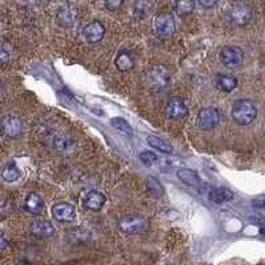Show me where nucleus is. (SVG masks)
Here are the masks:
<instances>
[{"label": "nucleus", "mask_w": 265, "mask_h": 265, "mask_svg": "<svg viewBox=\"0 0 265 265\" xmlns=\"http://www.w3.org/2000/svg\"><path fill=\"white\" fill-rule=\"evenodd\" d=\"M231 115L236 124L244 126V125H249L255 121L257 117V108L249 99H237L232 105Z\"/></svg>", "instance_id": "obj_1"}, {"label": "nucleus", "mask_w": 265, "mask_h": 265, "mask_svg": "<svg viewBox=\"0 0 265 265\" xmlns=\"http://www.w3.org/2000/svg\"><path fill=\"white\" fill-rule=\"evenodd\" d=\"M146 83L153 92L160 93L169 87L170 73L162 65H154L146 72Z\"/></svg>", "instance_id": "obj_2"}, {"label": "nucleus", "mask_w": 265, "mask_h": 265, "mask_svg": "<svg viewBox=\"0 0 265 265\" xmlns=\"http://www.w3.org/2000/svg\"><path fill=\"white\" fill-rule=\"evenodd\" d=\"M251 17H252V10L248 4L243 2L232 4L227 11L228 22L232 23L233 26H246Z\"/></svg>", "instance_id": "obj_3"}, {"label": "nucleus", "mask_w": 265, "mask_h": 265, "mask_svg": "<svg viewBox=\"0 0 265 265\" xmlns=\"http://www.w3.org/2000/svg\"><path fill=\"white\" fill-rule=\"evenodd\" d=\"M154 29L159 37L169 38L175 33V20L169 12L159 13L154 20Z\"/></svg>", "instance_id": "obj_4"}, {"label": "nucleus", "mask_w": 265, "mask_h": 265, "mask_svg": "<svg viewBox=\"0 0 265 265\" xmlns=\"http://www.w3.org/2000/svg\"><path fill=\"white\" fill-rule=\"evenodd\" d=\"M119 230L124 233L128 235H133V233L142 232L149 227V221L146 217L141 216V215H131V216L124 217L118 224Z\"/></svg>", "instance_id": "obj_5"}, {"label": "nucleus", "mask_w": 265, "mask_h": 265, "mask_svg": "<svg viewBox=\"0 0 265 265\" xmlns=\"http://www.w3.org/2000/svg\"><path fill=\"white\" fill-rule=\"evenodd\" d=\"M221 114L216 108H203L198 114V125L205 130H211L220 124Z\"/></svg>", "instance_id": "obj_6"}, {"label": "nucleus", "mask_w": 265, "mask_h": 265, "mask_svg": "<svg viewBox=\"0 0 265 265\" xmlns=\"http://www.w3.org/2000/svg\"><path fill=\"white\" fill-rule=\"evenodd\" d=\"M220 58L223 64L228 68H235L244 61L243 49L235 45H227L220 52Z\"/></svg>", "instance_id": "obj_7"}, {"label": "nucleus", "mask_w": 265, "mask_h": 265, "mask_svg": "<svg viewBox=\"0 0 265 265\" xmlns=\"http://www.w3.org/2000/svg\"><path fill=\"white\" fill-rule=\"evenodd\" d=\"M104 35H105V27L99 20L90 22L83 29V38L89 44L99 43L104 38Z\"/></svg>", "instance_id": "obj_8"}, {"label": "nucleus", "mask_w": 265, "mask_h": 265, "mask_svg": "<svg viewBox=\"0 0 265 265\" xmlns=\"http://www.w3.org/2000/svg\"><path fill=\"white\" fill-rule=\"evenodd\" d=\"M165 114L170 119H183L189 115V109L186 106L185 101L179 97H173L165 109Z\"/></svg>", "instance_id": "obj_9"}, {"label": "nucleus", "mask_w": 265, "mask_h": 265, "mask_svg": "<svg viewBox=\"0 0 265 265\" xmlns=\"http://www.w3.org/2000/svg\"><path fill=\"white\" fill-rule=\"evenodd\" d=\"M52 216L61 223H71L76 217V208L69 203H56L52 207Z\"/></svg>", "instance_id": "obj_10"}, {"label": "nucleus", "mask_w": 265, "mask_h": 265, "mask_svg": "<svg viewBox=\"0 0 265 265\" xmlns=\"http://www.w3.org/2000/svg\"><path fill=\"white\" fill-rule=\"evenodd\" d=\"M105 196L101 192L92 190V191L87 192L83 198V206L90 211H99L105 205Z\"/></svg>", "instance_id": "obj_11"}, {"label": "nucleus", "mask_w": 265, "mask_h": 265, "mask_svg": "<svg viewBox=\"0 0 265 265\" xmlns=\"http://www.w3.org/2000/svg\"><path fill=\"white\" fill-rule=\"evenodd\" d=\"M23 125L17 117H6L2 122V131L8 138H17L22 134Z\"/></svg>", "instance_id": "obj_12"}, {"label": "nucleus", "mask_w": 265, "mask_h": 265, "mask_svg": "<svg viewBox=\"0 0 265 265\" xmlns=\"http://www.w3.org/2000/svg\"><path fill=\"white\" fill-rule=\"evenodd\" d=\"M24 208L28 214L38 215L42 214L43 208H44V201L40 195L29 194L24 200Z\"/></svg>", "instance_id": "obj_13"}, {"label": "nucleus", "mask_w": 265, "mask_h": 265, "mask_svg": "<svg viewBox=\"0 0 265 265\" xmlns=\"http://www.w3.org/2000/svg\"><path fill=\"white\" fill-rule=\"evenodd\" d=\"M214 83L217 89L227 93L232 92L237 87V80L230 74H216L214 77Z\"/></svg>", "instance_id": "obj_14"}, {"label": "nucleus", "mask_w": 265, "mask_h": 265, "mask_svg": "<svg viewBox=\"0 0 265 265\" xmlns=\"http://www.w3.org/2000/svg\"><path fill=\"white\" fill-rule=\"evenodd\" d=\"M208 198L212 203L215 205H224L227 201L232 200L233 199V194L231 190L224 189V187H217V189H212L208 194Z\"/></svg>", "instance_id": "obj_15"}, {"label": "nucleus", "mask_w": 265, "mask_h": 265, "mask_svg": "<svg viewBox=\"0 0 265 265\" xmlns=\"http://www.w3.org/2000/svg\"><path fill=\"white\" fill-rule=\"evenodd\" d=\"M153 11V6L149 0H137L133 8V16L138 20L146 19Z\"/></svg>", "instance_id": "obj_16"}, {"label": "nucleus", "mask_w": 265, "mask_h": 265, "mask_svg": "<svg viewBox=\"0 0 265 265\" xmlns=\"http://www.w3.org/2000/svg\"><path fill=\"white\" fill-rule=\"evenodd\" d=\"M31 231L32 233H35L36 236H43V237H47V236H52L54 233V228L49 221H45V220H38V221H33L31 224Z\"/></svg>", "instance_id": "obj_17"}, {"label": "nucleus", "mask_w": 265, "mask_h": 265, "mask_svg": "<svg viewBox=\"0 0 265 265\" xmlns=\"http://www.w3.org/2000/svg\"><path fill=\"white\" fill-rule=\"evenodd\" d=\"M176 175H178V178L187 186H191V187H198V186L200 185V178H199L198 174L195 173V171H192V170L180 169V170H178Z\"/></svg>", "instance_id": "obj_18"}, {"label": "nucleus", "mask_w": 265, "mask_h": 265, "mask_svg": "<svg viewBox=\"0 0 265 265\" xmlns=\"http://www.w3.org/2000/svg\"><path fill=\"white\" fill-rule=\"evenodd\" d=\"M114 63L117 69L121 72L130 71V69L134 68V58H133V56H131L129 52H121V53L117 56Z\"/></svg>", "instance_id": "obj_19"}, {"label": "nucleus", "mask_w": 265, "mask_h": 265, "mask_svg": "<svg viewBox=\"0 0 265 265\" xmlns=\"http://www.w3.org/2000/svg\"><path fill=\"white\" fill-rule=\"evenodd\" d=\"M147 144L150 145L151 147H154V149L159 150L160 153L173 154L174 151V147L171 146V144L166 142L165 139H162V138L155 137V135H149V137H147Z\"/></svg>", "instance_id": "obj_20"}, {"label": "nucleus", "mask_w": 265, "mask_h": 265, "mask_svg": "<svg viewBox=\"0 0 265 265\" xmlns=\"http://www.w3.org/2000/svg\"><path fill=\"white\" fill-rule=\"evenodd\" d=\"M195 0H176L175 11L179 16H187L194 11Z\"/></svg>", "instance_id": "obj_21"}, {"label": "nucleus", "mask_w": 265, "mask_h": 265, "mask_svg": "<svg viewBox=\"0 0 265 265\" xmlns=\"http://www.w3.org/2000/svg\"><path fill=\"white\" fill-rule=\"evenodd\" d=\"M2 176H3V179L6 182H16L17 179L20 178V171L15 163H8V165L4 167Z\"/></svg>", "instance_id": "obj_22"}, {"label": "nucleus", "mask_w": 265, "mask_h": 265, "mask_svg": "<svg viewBox=\"0 0 265 265\" xmlns=\"http://www.w3.org/2000/svg\"><path fill=\"white\" fill-rule=\"evenodd\" d=\"M146 187H147V191L150 192L153 195L154 198H159L163 195V187L162 185L159 183V180L153 176H149L146 179Z\"/></svg>", "instance_id": "obj_23"}, {"label": "nucleus", "mask_w": 265, "mask_h": 265, "mask_svg": "<svg viewBox=\"0 0 265 265\" xmlns=\"http://www.w3.org/2000/svg\"><path fill=\"white\" fill-rule=\"evenodd\" d=\"M110 125H112L114 129H117V130L125 133V134H129V135L133 134V129H131V126L129 125V122H126V119L121 118V117L110 119Z\"/></svg>", "instance_id": "obj_24"}, {"label": "nucleus", "mask_w": 265, "mask_h": 265, "mask_svg": "<svg viewBox=\"0 0 265 265\" xmlns=\"http://www.w3.org/2000/svg\"><path fill=\"white\" fill-rule=\"evenodd\" d=\"M139 159L142 160V163H144L145 166H151L153 163L157 162V155L154 153H151V151H142V153L139 154Z\"/></svg>", "instance_id": "obj_25"}, {"label": "nucleus", "mask_w": 265, "mask_h": 265, "mask_svg": "<svg viewBox=\"0 0 265 265\" xmlns=\"http://www.w3.org/2000/svg\"><path fill=\"white\" fill-rule=\"evenodd\" d=\"M104 3H105L106 10L114 12V11H118L121 8L124 0H104Z\"/></svg>", "instance_id": "obj_26"}, {"label": "nucleus", "mask_w": 265, "mask_h": 265, "mask_svg": "<svg viewBox=\"0 0 265 265\" xmlns=\"http://www.w3.org/2000/svg\"><path fill=\"white\" fill-rule=\"evenodd\" d=\"M11 56V45L8 43L4 42L2 45V61H7V58H10Z\"/></svg>", "instance_id": "obj_27"}, {"label": "nucleus", "mask_w": 265, "mask_h": 265, "mask_svg": "<svg viewBox=\"0 0 265 265\" xmlns=\"http://www.w3.org/2000/svg\"><path fill=\"white\" fill-rule=\"evenodd\" d=\"M252 206L255 208H265V195L257 196L252 200Z\"/></svg>", "instance_id": "obj_28"}, {"label": "nucleus", "mask_w": 265, "mask_h": 265, "mask_svg": "<svg viewBox=\"0 0 265 265\" xmlns=\"http://www.w3.org/2000/svg\"><path fill=\"white\" fill-rule=\"evenodd\" d=\"M198 2L203 8H214L219 0H198Z\"/></svg>", "instance_id": "obj_29"}, {"label": "nucleus", "mask_w": 265, "mask_h": 265, "mask_svg": "<svg viewBox=\"0 0 265 265\" xmlns=\"http://www.w3.org/2000/svg\"><path fill=\"white\" fill-rule=\"evenodd\" d=\"M6 246H7L6 239H4V236H2V246H0V251H4V248H6Z\"/></svg>", "instance_id": "obj_30"}, {"label": "nucleus", "mask_w": 265, "mask_h": 265, "mask_svg": "<svg viewBox=\"0 0 265 265\" xmlns=\"http://www.w3.org/2000/svg\"><path fill=\"white\" fill-rule=\"evenodd\" d=\"M260 233H261L262 236H265V227H262V228H260Z\"/></svg>", "instance_id": "obj_31"}]
</instances>
